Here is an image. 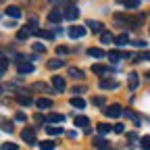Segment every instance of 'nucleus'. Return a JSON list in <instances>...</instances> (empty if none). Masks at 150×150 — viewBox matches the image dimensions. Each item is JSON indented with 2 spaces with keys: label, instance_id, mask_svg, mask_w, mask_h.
<instances>
[{
  "label": "nucleus",
  "instance_id": "10",
  "mask_svg": "<svg viewBox=\"0 0 150 150\" xmlns=\"http://www.w3.org/2000/svg\"><path fill=\"white\" fill-rule=\"evenodd\" d=\"M83 33H86V29H83L81 25H73V27L69 29V35L73 38V40H75V38H81Z\"/></svg>",
  "mask_w": 150,
  "mask_h": 150
},
{
  "label": "nucleus",
  "instance_id": "44",
  "mask_svg": "<svg viewBox=\"0 0 150 150\" xmlns=\"http://www.w3.org/2000/svg\"><path fill=\"white\" fill-rule=\"evenodd\" d=\"M134 46H138V48H146V42H144V40H136Z\"/></svg>",
  "mask_w": 150,
  "mask_h": 150
},
{
  "label": "nucleus",
  "instance_id": "17",
  "mask_svg": "<svg viewBox=\"0 0 150 150\" xmlns=\"http://www.w3.org/2000/svg\"><path fill=\"white\" fill-rule=\"evenodd\" d=\"M69 77H73V79H83V71L71 67V69H69Z\"/></svg>",
  "mask_w": 150,
  "mask_h": 150
},
{
  "label": "nucleus",
  "instance_id": "46",
  "mask_svg": "<svg viewBox=\"0 0 150 150\" xmlns=\"http://www.w3.org/2000/svg\"><path fill=\"white\" fill-rule=\"evenodd\" d=\"M56 52H59V54H67V48H65V46H59V48H56Z\"/></svg>",
  "mask_w": 150,
  "mask_h": 150
},
{
  "label": "nucleus",
  "instance_id": "16",
  "mask_svg": "<svg viewBox=\"0 0 150 150\" xmlns=\"http://www.w3.org/2000/svg\"><path fill=\"white\" fill-rule=\"evenodd\" d=\"M17 100H19V104H23V106H29L33 102L29 96H25V94H21V92H17Z\"/></svg>",
  "mask_w": 150,
  "mask_h": 150
},
{
  "label": "nucleus",
  "instance_id": "30",
  "mask_svg": "<svg viewBox=\"0 0 150 150\" xmlns=\"http://www.w3.org/2000/svg\"><path fill=\"white\" fill-rule=\"evenodd\" d=\"M8 59H6V56H0V73H4L6 69H8Z\"/></svg>",
  "mask_w": 150,
  "mask_h": 150
},
{
  "label": "nucleus",
  "instance_id": "33",
  "mask_svg": "<svg viewBox=\"0 0 150 150\" xmlns=\"http://www.w3.org/2000/svg\"><path fill=\"white\" fill-rule=\"evenodd\" d=\"M54 142H40V150H54Z\"/></svg>",
  "mask_w": 150,
  "mask_h": 150
},
{
  "label": "nucleus",
  "instance_id": "40",
  "mask_svg": "<svg viewBox=\"0 0 150 150\" xmlns=\"http://www.w3.org/2000/svg\"><path fill=\"white\" fill-rule=\"evenodd\" d=\"M138 61H150V50H146V52H142V54L138 56Z\"/></svg>",
  "mask_w": 150,
  "mask_h": 150
},
{
  "label": "nucleus",
  "instance_id": "49",
  "mask_svg": "<svg viewBox=\"0 0 150 150\" xmlns=\"http://www.w3.org/2000/svg\"><path fill=\"white\" fill-rule=\"evenodd\" d=\"M0 94H2V88H0Z\"/></svg>",
  "mask_w": 150,
  "mask_h": 150
},
{
  "label": "nucleus",
  "instance_id": "9",
  "mask_svg": "<svg viewBox=\"0 0 150 150\" xmlns=\"http://www.w3.org/2000/svg\"><path fill=\"white\" fill-rule=\"evenodd\" d=\"M46 121L48 123H63L65 115H61V112H50V115H46Z\"/></svg>",
  "mask_w": 150,
  "mask_h": 150
},
{
  "label": "nucleus",
  "instance_id": "45",
  "mask_svg": "<svg viewBox=\"0 0 150 150\" xmlns=\"http://www.w3.org/2000/svg\"><path fill=\"white\" fill-rule=\"evenodd\" d=\"M33 119H35V123H42V121H46V117H42V115H35Z\"/></svg>",
  "mask_w": 150,
  "mask_h": 150
},
{
  "label": "nucleus",
  "instance_id": "48",
  "mask_svg": "<svg viewBox=\"0 0 150 150\" xmlns=\"http://www.w3.org/2000/svg\"><path fill=\"white\" fill-rule=\"evenodd\" d=\"M146 77H148V79H150V73H146Z\"/></svg>",
  "mask_w": 150,
  "mask_h": 150
},
{
  "label": "nucleus",
  "instance_id": "23",
  "mask_svg": "<svg viewBox=\"0 0 150 150\" xmlns=\"http://www.w3.org/2000/svg\"><path fill=\"white\" fill-rule=\"evenodd\" d=\"M63 65H65L63 59H52V61H48V69H61Z\"/></svg>",
  "mask_w": 150,
  "mask_h": 150
},
{
  "label": "nucleus",
  "instance_id": "38",
  "mask_svg": "<svg viewBox=\"0 0 150 150\" xmlns=\"http://www.w3.org/2000/svg\"><path fill=\"white\" fill-rule=\"evenodd\" d=\"M71 92L75 94V96H79V94H83V92H86V88H83V86H79V88H77V86H75V88H73Z\"/></svg>",
  "mask_w": 150,
  "mask_h": 150
},
{
  "label": "nucleus",
  "instance_id": "26",
  "mask_svg": "<svg viewBox=\"0 0 150 150\" xmlns=\"http://www.w3.org/2000/svg\"><path fill=\"white\" fill-rule=\"evenodd\" d=\"M38 38H46V40H52V38H54V33H50V31H44V29H35L33 31Z\"/></svg>",
  "mask_w": 150,
  "mask_h": 150
},
{
  "label": "nucleus",
  "instance_id": "50",
  "mask_svg": "<svg viewBox=\"0 0 150 150\" xmlns=\"http://www.w3.org/2000/svg\"><path fill=\"white\" fill-rule=\"evenodd\" d=\"M0 75H2V73H0Z\"/></svg>",
  "mask_w": 150,
  "mask_h": 150
},
{
  "label": "nucleus",
  "instance_id": "29",
  "mask_svg": "<svg viewBox=\"0 0 150 150\" xmlns=\"http://www.w3.org/2000/svg\"><path fill=\"white\" fill-rule=\"evenodd\" d=\"M123 6L125 8H138L140 6V0H123Z\"/></svg>",
  "mask_w": 150,
  "mask_h": 150
},
{
  "label": "nucleus",
  "instance_id": "42",
  "mask_svg": "<svg viewBox=\"0 0 150 150\" xmlns=\"http://www.w3.org/2000/svg\"><path fill=\"white\" fill-rule=\"evenodd\" d=\"M2 150H17V144H2Z\"/></svg>",
  "mask_w": 150,
  "mask_h": 150
},
{
  "label": "nucleus",
  "instance_id": "20",
  "mask_svg": "<svg viewBox=\"0 0 150 150\" xmlns=\"http://www.w3.org/2000/svg\"><path fill=\"white\" fill-rule=\"evenodd\" d=\"M127 42H129V35L127 33H121V35L115 38V44L117 46H127Z\"/></svg>",
  "mask_w": 150,
  "mask_h": 150
},
{
  "label": "nucleus",
  "instance_id": "13",
  "mask_svg": "<svg viewBox=\"0 0 150 150\" xmlns=\"http://www.w3.org/2000/svg\"><path fill=\"white\" fill-rule=\"evenodd\" d=\"M6 17H11V19H19V17H21V8H19V6H6Z\"/></svg>",
  "mask_w": 150,
  "mask_h": 150
},
{
  "label": "nucleus",
  "instance_id": "3",
  "mask_svg": "<svg viewBox=\"0 0 150 150\" xmlns=\"http://www.w3.org/2000/svg\"><path fill=\"white\" fill-rule=\"evenodd\" d=\"M63 19H65V15L61 13V8H54V11L48 13V21H50V23H61Z\"/></svg>",
  "mask_w": 150,
  "mask_h": 150
},
{
  "label": "nucleus",
  "instance_id": "24",
  "mask_svg": "<svg viewBox=\"0 0 150 150\" xmlns=\"http://www.w3.org/2000/svg\"><path fill=\"white\" fill-rule=\"evenodd\" d=\"M123 115H127V119L129 121H134V125H140L142 121H140V117L136 115V112H131V110H123Z\"/></svg>",
  "mask_w": 150,
  "mask_h": 150
},
{
  "label": "nucleus",
  "instance_id": "37",
  "mask_svg": "<svg viewBox=\"0 0 150 150\" xmlns=\"http://www.w3.org/2000/svg\"><path fill=\"white\" fill-rule=\"evenodd\" d=\"M31 90H44V92H48V86L46 83H33Z\"/></svg>",
  "mask_w": 150,
  "mask_h": 150
},
{
  "label": "nucleus",
  "instance_id": "34",
  "mask_svg": "<svg viewBox=\"0 0 150 150\" xmlns=\"http://www.w3.org/2000/svg\"><path fill=\"white\" fill-rule=\"evenodd\" d=\"M0 127H2L4 131H13V125H11L6 119H2V117H0Z\"/></svg>",
  "mask_w": 150,
  "mask_h": 150
},
{
  "label": "nucleus",
  "instance_id": "36",
  "mask_svg": "<svg viewBox=\"0 0 150 150\" xmlns=\"http://www.w3.org/2000/svg\"><path fill=\"white\" fill-rule=\"evenodd\" d=\"M35 25H38V19L33 17V19H29V25H27V29H29V31H35V29H38Z\"/></svg>",
  "mask_w": 150,
  "mask_h": 150
},
{
  "label": "nucleus",
  "instance_id": "27",
  "mask_svg": "<svg viewBox=\"0 0 150 150\" xmlns=\"http://www.w3.org/2000/svg\"><path fill=\"white\" fill-rule=\"evenodd\" d=\"M29 35H31V31H29L27 27H25V29H19V31H17V40H27Z\"/></svg>",
  "mask_w": 150,
  "mask_h": 150
},
{
  "label": "nucleus",
  "instance_id": "15",
  "mask_svg": "<svg viewBox=\"0 0 150 150\" xmlns=\"http://www.w3.org/2000/svg\"><path fill=\"white\" fill-rule=\"evenodd\" d=\"M94 146H96L98 150H104V148H108V142L102 136H96V138H94Z\"/></svg>",
  "mask_w": 150,
  "mask_h": 150
},
{
  "label": "nucleus",
  "instance_id": "21",
  "mask_svg": "<svg viewBox=\"0 0 150 150\" xmlns=\"http://www.w3.org/2000/svg\"><path fill=\"white\" fill-rule=\"evenodd\" d=\"M71 106H75V108H83L86 102H83L81 96H73V98H71Z\"/></svg>",
  "mask_w": 150,
  "mask_h": 150
},
{
  "label": "nucleus",
  "instance_id": "7",
  "mask_svg": "<svg viewBox=\"0 0 150 150\" xmlns=\"http://www.w3.org/2000/svg\"><path fill=\"white\" fill-rule=\"evenodd\" d=\"M127 83H129V90L134 92L138 90V83H140V77H138V73H129V77H127Z\"/></svg>",
  "mask_w": 150,
  "mask_h": 150
},
{
  "label": "nucleus",
  "instance_id": "32",
  "mask_svg": "<svg viewBox=\"0 0 150 150\" xmlns=\"http://www.w3.org/2000/svg\"><path fill=\"white\" fill-rule=\"evenodd\" d=\"M77 0H61V6L59 8H69V6H75Z\"/></svg>",
  "mask_w": 150,
  "mask_h": 150
},
{
  "label": "nucleus",
  "instance_id": "35",
  "mask_svg": "<svg viewBox=\"0 0 150 150\" xmlns=\"http://www.w3.org/2000/svg\"><path fill=\"white\" fill-rule=\"evenodd\" d=\"M112 127L110 125H106V123H98V131H100V134L104 136V134H108V131H110Z\"/></svg>",
  "mask_w": 150,
  "mask_h": 150
},
{
  "label": "nucleus",
  "instance_id": "25",
  "mask_svg": "<svg viewBox=\"0 0 150 150\" xmlns=\"http://www.w3.org/2000/svg\"><path fill=\"white\" fill-rule=\"evenodd\" d=\"M35 104H38V108H50V106H52V100H50V98H40Z\"/></svg>",
  "mask_w": 150,
  "mask_h": 150
},
{
  "label": "nucleus",
  "instance_id": "5",
  "mask_svg": "<svg viewBox=\"0 0 150 150\" xmlns=\"http://www.w3.org/2000/svg\"><path fill=\"white\" fill-rule=\"evenodd\" d=\"M106 56H108L112 63H117V61H121V59H129V54H125V52H121V50H110Z\"/></svg>",
  "mask_w": 150,
  "mask_h": 150
},
{
  "label": "nucleus",
  "instance_id": "2",
  "mask_svg": "<svg viewBox=\"0 0 150 150\" xmlns=\"http://www.w3.org/2000/svg\"><path fill=\"white\" fill-rule=\"evenodd\" d=\"M21 138H23V140L31 146V144H35V131H33L31 127H25V129L21 131Z\"/></svg>",
  "mask_w": 150,
  "mask_h": 150
},
{
  "label": "nucleus",
  "instance_id": "39",
  "mask_svg": "<svg viewBox=\"0 0 150 150\" xmlns=\"http://www.w3.org/2000/svg\"><path fill=\"white\" fill-rule=\"evenodd\" d=\"M112 131H115V134H123V131H125V127H123L121 123H117V125H112Z\"/></svg>",
  "mask_w": 150,
  "mask_h": 150
},
{
  "label": "nucleus",
  "instance_id": "43",
  "mask_svg": "<svg viewBox=\"0 0 150 150\" xmlns=\"http://www.w3.org/2000/svg\"><path fill=\"white\" fill-rule=\"evenodd\" d=\"M33 50H35V52H46V46H42V44H33Z\"/></svg>",
  "mask_w": 150,
  "mask_h": 150
},
{
  "label": "nucleus",
  "instance_id": "28",
  "mask_svg": "<svg viewBox=\"0 0 150 150\" xmlns=\"http://www.w3.org/2000/svg\"><path fill=\"white\" fill-rule=\"evenodd\" d=\"M100 38H102V42H104V44H110V42H115V35H112L110 31H102V35H100Z\"/></svg>",
  "mask_w": 150,
  "mask_h": 150
},
{
  "label": "nucleus",
  "instance_id": "22",
  "mask_svg": "<svg viewBox=\"0 0 150 150\" xmlns=\"http://www.w3.org/2000/svg\"><path fill=\"white\" fill-rule=\"evenodd\" d=\"M46 134H50V136H61V134H63V127H56V125H48V127H46Z\"/></svg>",
  "mask_w": 150,
  "mask_h": 150
},
{
  "label": "nucleus",
  "instance_id": "1",
  "mask_svg": "<svg viewBox=\"0 0 150 150\" xmlns=\"http://www.w3.org/2000/svg\"><path fill=\"white\" fill-rule=\"evenodd\" d=\"M104 115L110 117V119H117V117L123 115V108H121V104H110V106L104 108Z\"/></svg>",
  "mask_w": 150,
  "mask_h": 150
},
{
  "label": "nucleus",
  "instance_id": "4",
  "mask_svg": "<svg viewBox=\"0 0 150 150\" xmlns=\"http://www.w3.org/2000/svg\"><path fill=\"white\" fill-rule=\"evenodd\" d=\"M63 15H65V19H69V21L77 19V17H79V8H77V4H75V6H69V8H65V11H63Z\"/></svg>",
  "mask_w": 150,
  "mask_h": 150
},
{
  "label": "nucleus",
  "instance_id": "18",
  "mask_svg": "<svg viewBox=\"0 0 150 150\" xmlns=\"http://www.w3.org/2000/svg\"><path fill=\"white\" fill-rule=\"evenodd\" d=\"M75 125H77V127H88L90 125V119L83 117V115H77V117H75Z\"/></svg>",
  "mask_w": 150,
  "mask_h": 150
},
{
  "label": "nucleus",
  "instance_id": "14",
  "mask_svg": "<svg viewBox=\"0 0 150 150\" xmlns=\"http://www.w3.org/2000/svg\"><path fill=\"white\" fill-rule=\"evenodd\" d=\"M92 73H96V75H104V73H110V67L106 65H92Z\"/></svg>",
  "mask_w": 150,
  "mask_h": 150
},
{
  "label": "nucleus",
  "instance_id": "47",
  "mask_svg": "<svg viewBox=\"0 0 150 150\" xmlns=\"http://www.w3.org/2000/svg\"><path fill=\"white\" fill-rule=\"evenodd\" d=\"M15 119H17V121H25V115H23V112H17Z\"/></svg>",
  "mask_w": 150,
  "mask_h": 150
},
{
  "label": "nucleus",
  "instance_id": "12",
  "mask_svg": "<svg viewBox=\"0 0 150 150\" xmlns=\"http://www.w3.org/2000/svg\"><path fill=\"white\" fill-rule=\"evenodd\" d=\"M17 71H19V75H27V73H33V65L31 63H21L17 67Z\"/></svg>",
  "mask_w": 150,
  "mask_h": 150
},
{
  "label": "nucleus",
  "instance_id": "8",
  "mask_svg": "<svg viewBox=\"0 0 150 150\" xmlns=\"http://www.w3.org/2000/svg\"><path fill=\"white\" fill-rule=\"evenodd\" d=\"M100 88L102 90H115V88H119V81L117 79H102L100 81Z\"/></svg>",
  "mask_w": 150,
  "mask_h": 150
},
{
  "label": "nucleus",
  "instance_id": "31",
  "mask_svg": "<svg viewBox=\"0 0 150 150\" xmlns=\"http://www.w3.org/2000/svg\"><path fill=\"white\" fill-rule=\"evenodd\" d=\"M104 102H106L104 96H94V98H92V104H94V106H104Z\"/></svg>",
  "mask_w": 150,
  "mask_h": 150
},
{
  "label": "nucleus",
  "instance_id": "6",
  "mask_svg": "<svg viewBox=\"0 0 150 150\" xmlns=\"http://www.w3.org/2000/svg\"><path fill=\"white\" fill-rule=\"evenodd\" d=\"M52 86H54L56 92H63L67 88V83H65V79L61 77V75H54V77H52Z\"/></svg>",
  "mask_w": 150,
  "mask_h": 150
},
{
  "label": "nucleus",
  "instance_id": "19",
  "mask_svg": "<svg viewBox=\"0 0 150 150\" xmlns=\"http://www.w3.org/2000/svg\"><path fill=\"white\" fill-rule=\"evenodd\" d=\"M88 54L94 56V59H102V56H106L104 50H100V48H88Z\"/></svg>",
  "mask_w": 150,
  "mask_h": 150
},
{
  "label": "nucleus",
  "instance_id": "41",
  "mask_svg": "<svg viewBox=\"0 0 150 150\" xmlns=\"http://www.w3.org/2000/svg\"><path fill=\"white\" fill-rule=\"evenodd\" d=\"M142 146L150 150V136H144V138H142Z\"/></svg>",
  "mask_w": 150,
  "mask_h": 150
},
{
  "label": "nucleus",
  "instance_id": "11",
  "mask_svg": "<svg viewBox=\"0 0 150 150\" xmlns=\"http://www.w3.org/2000/svg\"><path fill=\"white\" fill-rule=\"evenodd\" d=\"M86 25H88V27H90L94 33H102V31H104V25H102L100 21H88Z\"/></svg>",
  "mask_w": 150,
  "mask_h": 150
}]
</instances>
